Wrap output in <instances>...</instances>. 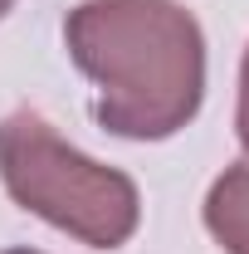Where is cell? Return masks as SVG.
<instances>
[{
	"mask_svg": "<svg viewBox=\"0 0 249 254\" xmlns=\"http://www.w3.org/2000/svg\"><path fill=\"white\" fill-rule=\"evenodd\" d=\"M63 44L98 88L93 123L127 142H166L200 113L205 34L176 0H83Z\"/></svg>",
	"mask_w": 249,
	"mask_h": 254,
	"instance_id": "cell-1",
	"label": "cell"
},
{
	"mask_svg": "<svg viewBox=\"0 0 249 254\" xmlns=\"http://www.w3.org/2000/svg\"><path fill=\"white\" fill-rule=\"evenodd\" d=\"M0 181L20 210L83 240L88 250H118L142 225L137 181L68 147L34 108L0 123Z\"/></svg>",
	"mask_w": 249,
	"mask_h": 254,
	"instance_id": "cell-2",
	"label": "cell"
},
{
	"mask_svg": "<svg viewBox=\"0 0 249 254\" xmlns=\"http://www.w3.org/2000/svg\"><path fill=\"white\" fill-rule=\"evenodd\" d=\"M205 230L225 254H249V161L225 166L205 190Z\"/></svg>",
	"mask_w": 249,
	"mask_h": 254,
	"instance_id": "cell-3",
	"label": "cell"
},
{
	"mask_svg": "<svg viewBox=\"0 0 249 254\" xmlns=\"http://www.w3.org/2000/svg\"><path fill=\"white\" fill-rule=\"evenodd\" d=\"M235 137H240V147L249 152V44H245V59H240V103H235Z\"/></svg>",
	"mask_w": 249,
	"mask_h": 254,
	"instance_id": "cell-4",
	"label": "cell"
},
{
	"mask_svg": "<svg viewBox=\"0 0 249 254\" xmlns=\"http://www.w3.org/2000/svg\"><path fill=\"white\" fill-rule=\"evenodd\" d=\"M10 5H15V0H0V20H5V15H10Z\"/></svg>",
	"mask_w": 249,
	"mask_h": 254,
	"instance_id": "cell-5",
	"label": "cell"
},
{
	"mask_svg": "<svg viewBox=\"0 0 249 254\" xmlns=\"http://www.w3.org/2000/svg\"><path fill=\"white\" fill-rule=\"evenodd\" d=\"M5 254H39V250H5Z\"/></svg>",
	"mask_w": 249,
	"mask_h": 254,
	"instance_id": "cell-6",
	"label": "cell"
}]
</instances>
